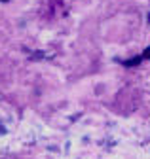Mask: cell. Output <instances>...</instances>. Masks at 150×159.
<instances>
[{"instance_id":"2","label":"cell","mask_w":150,"mask_h":159,"mask_svg":"<svg viewBox=\"0 0 150 159\" xmlns=\"http://www.w3.org/2000/svg\"><path fill=\"white\" fill-rule=\"evenodd\" d=\"M2 2H6V0H2Z\"/></svg>"},{"instance_id":"1","label":"cell","mask_w":150,"mask_h":159,"mask_svg":"<svg viewBox=\"0 0 150 159\" xmlns=\"http://www.w3.org/2000/svg\"><path fill=\"white\" fill-rule=\"evenodd\" d=\"M143 59H148V61H150V48H146V49H144V53H143Z\"/></svg>"}]
</instances>
